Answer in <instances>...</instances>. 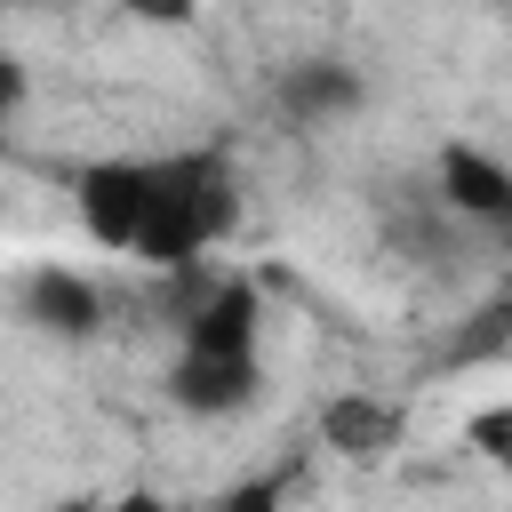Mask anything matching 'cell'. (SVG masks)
<instances>
[{
	"instance_id": "cell-1",
	"label": "cell",
	"mask_w": 512,
	"mask_h": 512,
	"mask_svg": "<svg viewBox=\"0 0 512 512\" xmlns=\"http://www.w3.org/2000/svg\"><path fill=\"white\" fill-rule=\"evenodd\" d=\"M72 216L104 256L192 272L240 224V168L224 144H168V152H104L72 168Z\"/></svg>"
},
{
	"instance_id": "cell-2",
	"label": "cell",
	"mask_w": 512,
	"mask_h": 512,
	"mask_svg": "<svg viewBox=\"0 0 512 512\" xmlns=\"http://www.w3.org/2000/svg\"><path fill=\"white\" fill-rule=\"evenodd\" d=\"M264 392V304L248 280H208L176 328V360H168V400L200 424L240 416Z\"/></svg>"
},
{
	"instance_id": "cell-3",
	"label": "cell",
	"mask_w": 512,
	"mask_h": 512,
	"mask_svg": "<svg viewBox=\"0 0 512 512\" xmlns=\"http://www.w3.org/2000/svg\"><path fill=\"white\" fill-rule=\"evenodd\" d=\"M432 200L448 208V216H464V224H480V232H504L512 224V160H496L488 144H440V160H432Z\"/></svg>"
},
{
	"instance_id": "cell-4",
	"label": "cell",
	"mask_w": 512,
	"mask_h": 512,
	"mask_svg": "<svg viewBox=\"0 0 512 512\" xmlns=\"http://www.w3.org/2000/svg\"><path fill=\"white\" fill-rule=\"evenodd\" d=\"M400 440H408V408L384 392H336L320 408V448L344 464H384V456H400Z\"/></svg>"
},
{
	"instance_id": "cell-5",
	"label": "cell",
	"mask_w": 512,
	"mask_h": 512,
	"mask_svg": "<svg viewBox=\"0 0 512 512\" xmlns=\"http://www.w3.org/2000/svg\"><path fill=\"white\" fill-rule=\"evenodd\" d=\"M16 312H24L40 336L80 344V336H96V328H104V288H96L88 272H72V264H40V272H24Z\"/></svg>"
},
{
	"instance_id": "cell-6",
	"label": "cell",
	"mask_w": 512,
	"mask_h": 512,
	"mask_svg": "<svg viewBox=\"0 0 512 512\" xmlns=\"http://www.w3.org/2000/svg\"><path fill=\"white\" fill-rule=\"evenodd\" d=\"M360 104H368V80H360L344 56H304V64L280 72V112H288L296 128H336V120H352Z\"/></svg>"
},
{
	"instance_id": "cell-7",
	"label": "cell",
	"mask_w": 512,
	"mask_h": 512,
	"mask_svg": "<svg viewBox=\"0 0 512 512\" xmlns=\"http://www.w3.org/2000/svg\"><path fill=\"white\" fill-rule=\"evenodd\" d=\"M464 440H472V456L512 488V400H496V408H480L472 424H464Z\"/></svg>"
},
{
	"instance_id": "cell-8",
	"label": "cell",
	"mask_w": 512,
	"mask_h": 512,
	"mask_svg": "<svg viewBox=\"0 0 512 512\" xmlns=\"http://www.w3.org/2000/svg\"><path fill=\"white\" fill-rule=\"evenodd\" d=\"M24 96H32V72H24V56H8V48H0V128L24 112Z\"/></svg>"
},
{
	"instance_id": "cell-9",
	"label": "cell",
	"mask_w": 512,
	"mask_h": 512,
	"mask_svg": "<svg viewBox=\"0 0 512 512\" xmlns=\"http://www.w3.org/2000/svg\"><path fill=\"white\" fill-rule=\"evenodd\" d=\"M192 8H200V0H128L136 24H192Z\"/></svg>"
},
{
	"instance_id": "cell-10",
	"label": "cell",
	"mask_w": 512,
	"mask_h": 512,
	"mask_svg": "<svg viewBox=\"0 0 512 512\" xmlns=\"http://www.w3.org/2000/svg\"><path fill=\"white\" fill-rule=\"evenodd\" d=\"M272 504H280V480H248L224 496V512H272Z\"/></svg>"
},
{
	"instance_id": "cell-11",
	"label": "cell",
	"mask_w": 512,
	"mask_h": 512,
	"mask_svg": "<svg viewBox=\"0 0 512 512\" xmlns=\"http://www.w3.org/2000/svg\"><path fill=\"white\" fill-rule=\"evenodd\" d=\"M496 248H504V256H512V224H504V232H496Z\"/></svg>"
},
{
	"instance_id": "cell-12",
	"label": "cell",
	"mask_w": 512,
	"mask_h": 512,
	"mask_svg": "<svg viewBox=\"0 0 512 512\" xmlns=\"http://www.w3.org/2000/svg\"><path fill=\"white\" fill-rule=\"evenodd\" d=\"M0 8H8V0H0Z\"/></svg>"
}]
</instances>
